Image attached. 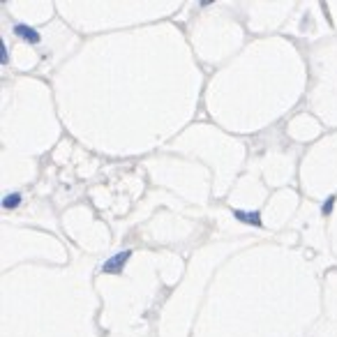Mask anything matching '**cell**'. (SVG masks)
Here are the masks:
<instances>
[{"instance_id":"cell-5","label":"cell","mask_w":337,"mask_h":337,"mask_svg":"<svg viewBox=\"0 0 337 337\" xmlns=\"http://www.w3.org/2000/svg\"><path fill=\"white\" fill-rule=\"evenodd\" d=\"M332 206H335V196H328L326 201H323V206H321V212H323V215H330Z\"/></svg>"},{"instance_id":"cell-3","label":"cell","mask_w":337,"mask_h":337,"mask_svg":"<svg viewBox=\"0 0 337 337\" xmlns=\"http://www.w3.org/2000/svg\"><path fill=\"white\" fill-rule=\"evenodd\" d=\"M233 217L250 227H261V212L259 210H233Z\"/></svg>"},{"instance_id":"cell-2","label":"cell","mask_w":337,"mask_h":337,"mask_svg":"<svg viewBox=\"0 0 337 337\" xmlns=\"http://www.w3.org/2000/svg\"><path fill=\"white\" fill-rule=\"evenodd\" d=\"M14 35L19 37V40L28 42V44H40L42 42V35L35 30V28H30V25H25V23H16L14 25Z\"/></svg>"},{"instance_id":"cell-6","label":"cell","mask_w":337,"mask_h":337,"mask_svg":"<svg viewBox=\"0 0 337 337\" xmlns=\"http://www.w3.org/2000/svg\"><path fill=\"white\" fill-rule=\"evenodd\" d=\"M0 63H3V65H7V44H5V42L0 44Z\"/></svg>"},{"instance_id":"cell-1","label":"cell","mask_w":337,"mask_h":337,"mask_svg":"<svg viewBox=\"0 0 337 337\" xmlns=\"http://www.w3.org/2000/svg\"><path fill=\"white\" fill-rule=\"evenodd\" d=\"M130 257H132V250H122V252H118V254L109 257L104 263H102L100 270H102V272H106V275H120V272L125 270V266H127V261H130Z\"/></svg>"},{"instance_id":"cell-4","label":"cell","mask_w":337,"mask_h":337,"mask_svg":"<svg viewBox=\"0 0 337 337\" xmlns=\"http://www.w3.org/2000/svg\"><path fill=\"white\" fill-rule=\"evenodd\" d=\"M21 201H23V194H21V192H7V194L3 196V210L5 212L16 210V208L21 206Z\"/></svg>"}]
</instances>
